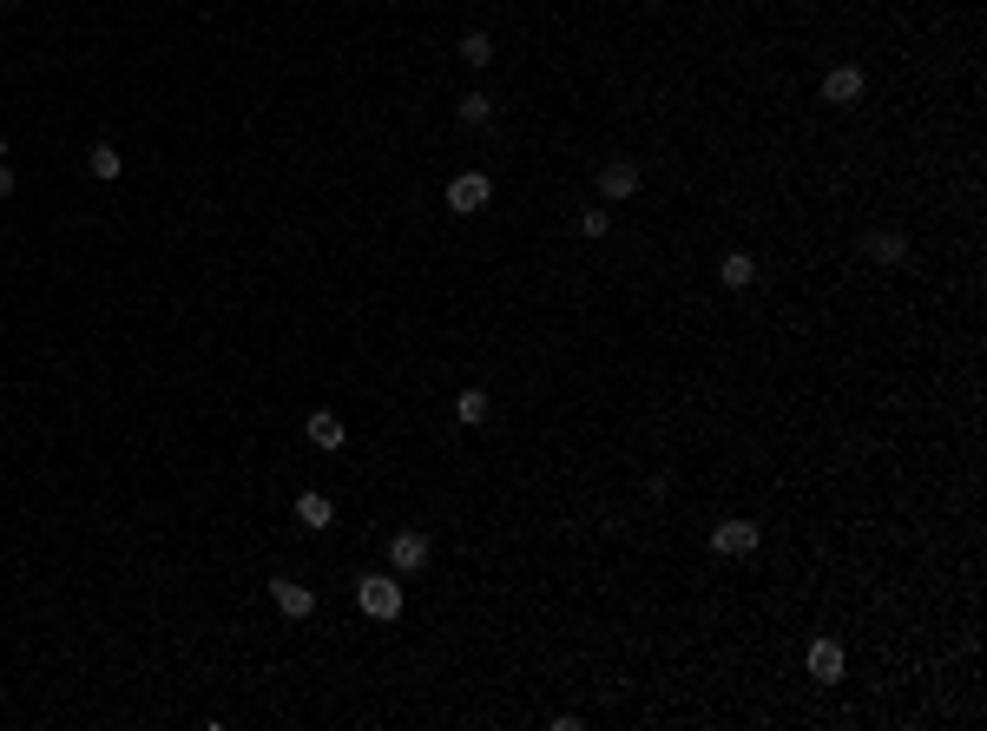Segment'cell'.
Segmentation results:
<instances>
[{"instance_id":"cell-1","label":"cell","mask_w":987,"mask_h":731,"mask_svg":"<svg viewBox=\"0 0 987 731\" xmlns=\"http://www.w3.org/2000/svg\"><path fill=\"white\" fill-rule=\"evenodd\" d=\"M356 606L369 613V620H402V580H389V573H362L356 580Z\"/></svg>"},{"instance_id":"cell-2","label":"cell","mask_w":987,"mask_h":731,"mask_svg":"<svg viewBox=\"0 0 987 731\" xmlns=\"http://www.w3.org/2000/svg\"><path fill=\"white\" fill-rule=\"evenodd\" d=\"M428 554H435V541H428L422 527H395L389 534V573H422Z\"/></svg>"},{"instance_id":"cell-3","label":"cell","mask_w":987,"mask_h":731,"mask_svg":"<svg viewBox=\"0 0 987 731\" xmlns=\"http://www.w3.org/2000/svg\"><path fill=\"white\" fill-rule=\"evenodd\" d=\"M487 198H494V185H487V172H455V178H448V211H461V218H474V211H487Z\"/></svg>"},{"instance_id":"cell-4","label":"cell","mask_w":987,"mask_h":731,"mask_svg":"<svg viewBox=\"0 0 987 731\" xmlns=\"http://www.w3.org/2000/svg\"><path fill=\"white\" fill-rule=\"evenodd\" d=\"M757 541H764L757 521H718L711 527V547H718V554H757Z\"/></svg>"},{"instance_id":"cell-5","label":"cell","mask_w":987,"mask_h":731,"mask_svg":"<svg viewBox=\"0 0 987 731\" xmlns=\"http://www.w3.org/2000/svg\"><path fill=\"white\" fill-rule=\"evenodd\" d=\"M270 600H277L283 620H310L316 613V593L303 587V580H270Z\"/></svg>"},{"instance_id":"cell-6","label":"cell","mask_w":987,"mask_h":731,"mask_svg":"<svg viewBox=\"0 0 987 731\" xmlns=\"http://www.w3.org/2000/svg\"><path fill=\"white\" fill-rule=\"evenodd\" d=\"M862 66H830V73H823V99H830V106H856L862 99Z\"/></svg>"},{"instance_id":"cell-7","label":"cell","mask_w":987,"mask_h":731,"mask_svg":"<svg viewBox=\"0 0 987 731\" xmlns=\"http://www.w3.org/2000/svg\"><path fill=\"white\" fill-rule=\"evenodd\" d=\"M862 257H869V264H909V238H902V231H869V238H862Z\"/></svg>"},{"instance_id":"cell-8","label":"cell","mask_w":987,"mask_h":731,"mask_svg":"<svg viewBox=\"0 0 987 731\" xmlns=\"http://www.w3.org/2000/svg\"><path fill=\"white\" fill-rule=\"evenodd\" d=\"M599 191H606L612 205L632 198V191H639V165H632V159H606V165H599Z\"/></svg>"},{"instance_id":"cell-9","label":"cell","mask_w":987,"mask_h":731,"mask_svg":"<svg viewBox=\"0 0 987 731\" xmlns=\"http://www.w3.org/2000/svg\"><path fill=\"white\" fill-rule=\"evenodd\" d=\"M810 679L816 685H836V679H843V646H836V639H816V646H810Z\"/></svg>"},{"instance_id":"cell-10","label":"cell","mask_w":987,"mask_h":731,"mask_svg":"<svg viewBox=\"0 0 987 731\" xmlns=\"http://www.w3.org/2000/svg\"><path fill=\"white\" fill-rule=\"evenodd\" d=\"M303 429H310V442H316V448H343V442H349L343 415H329V409H316L310 422H303Z\"/></svg>"},{"instance_id":"cell-11","label":"cell","mask_w":987,"mask_h":731,"mask_svg":"<svg viewBox=\"0 0 987 731\" xmlns=\"http://www.w3.org/2000/svg\"><path fill=\"white\" fill-rule=\"evenodd\" d=\"M718 277L731 290H744V284H757V257L751 251H724V264H718Z\"/></svg>"},{"instance_id":"cell-12","label":"cell","mask_w":987,"mask_h":731,"mask_svg":"<svg viewBox=\"0 0 987 731\" xmlns=\"http://www.w3.org/2000/svg\"><path fill=\"white\" fill-rule=\"evenodd\" d=\"M297 521L303 527H329V521H336V501H329V494H297Z\"/></svg>"},{"instance_id":"cell-13","label":"cell","mask_w":987,"mask_h":731,"mask_svg":"<svg viewBox=\"0 0 987 731\" xmlns=\"http://www.w3.org/2000/svg\"><path fill=\"white\" fill-rule=\"evenodd\" d=\"M119 165H126V159H119V145H106V139H99L93 152H86V172H93V178H106V185L119 178Z\"/></svg>"},{"instance_id":"cell-14","label":"cell","mask_w":987,"mask_h":731,"mask_svg":"<svg viewBox=\"0 0 987 731\" xmlns=\"http://www.w3.org/2000/svg\"><path fill=\"white\" fill-rule=\"evenodd\" d=\"M455 422H468V429H481V422H487V396H481V389H461V396H455Z\"/></svg>"},{"instance_id":"cell-15","label":"cell","mask_w":987,"mask_h":731,"mask_svg":"<svg viewBox=\"0 0 987 731\" xmlns=\"http://www.w3.org/2000/svg\"><path fill=\"white\" fill-rule=\"evenodd\" d=\"M461 60H468L474 73H481V66H494V40H487V33H461Z\"/></svg>"},{"instance_id":"cell-16","label":"cell","mask_w":987,"mask_h":731,"mask_svg":"<svg viewBox=\"0 0 987 731\" xmlns=\"http://www.w3.org/2000/svg\"><path fill=\"white\" fill-rule=\"evenodd\" d=\"M455 119H461V126H487V119H494V99H487V93H468V99L455 106Z\"/></svg>"},{"instance_id":"cell-17","label":"cell","mask_w":987,"mask_h":731,"mask_svg":"<svg viewBox=\"0 0 987 731\" xmlns=\"http://www.w3.org/2000/svg\"><path fill=\"white\" fill-rule=\"evenodd\" d=\"M612 231V211H580V238H606Z\"/></svg>"},{"instance_id":"cell-18","label":"cell","mask_w":987,"mask_h":731,"mask_svg":"<svg viewBox=\"0 0 987 731\" xmlns=\"http://www.w3.org/2000/svg\"><path fill=\"white\" fill-rule=\"evenodd\" d=\"M0 198H14V165H7V139H0Z\"/></svg>"},{"instance_id":"cell-19","label":"cell","mask_w":987,"mask_h":731,"mask_svg":"<svg viewBox=\"0 0 987 731\" xmlns=\"http://www.w3.org/2000/svg\"><path fill=\"white\" fill-rule=\"evenodd\" d=\"M0 7H27V0H0Z\"/></svg>"}]
</instances>
